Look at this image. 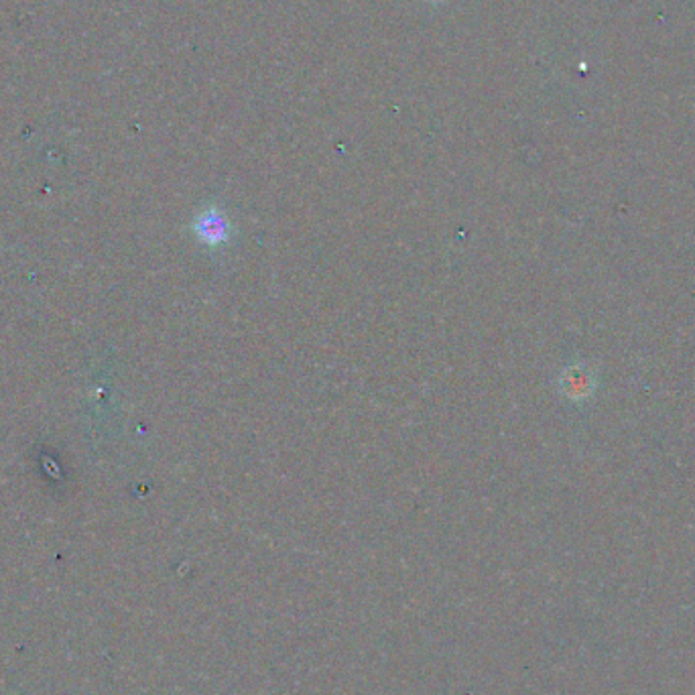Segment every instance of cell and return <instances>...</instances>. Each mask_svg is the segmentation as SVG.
I'll list each match as a JSON object with an SVG mask.
<instances>
[{"label": "cell", "mask_w": 695, "mask_h": 695, "mask_svg": "<svg viewBox=\"0 0 695 695\" xmlns=\"http://www.w3.org/2000/svg\"><path fill=\"white\" fill-rule=\"evenodd\" d=\"M198 234L206 242L220 244L222 240L228 238V222L224 220V216H220L216 210H212L198 220Z\"/></svg>", "instance_id": "obj_1"}]
</instances>
